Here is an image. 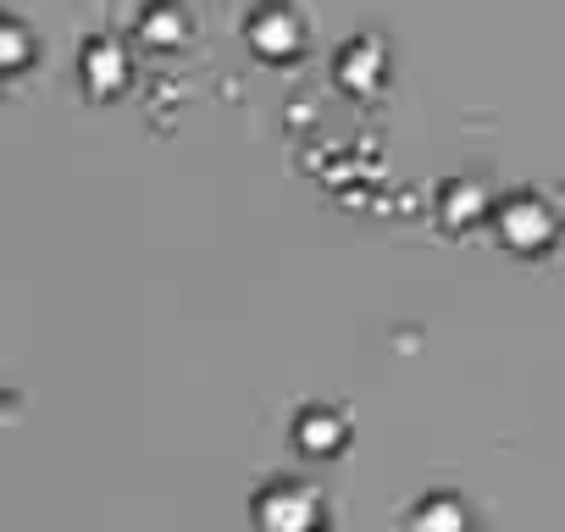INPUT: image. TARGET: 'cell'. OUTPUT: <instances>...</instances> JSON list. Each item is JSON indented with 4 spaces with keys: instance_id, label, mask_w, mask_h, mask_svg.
<instances>
[{
    "instance_id": "cell-1",
    "label": "cell",
    "mask_w": 565,
    "mask_h": 532,
    "mask_svg": "<svg viewBox=\"0 0 565 532\" xmlns=\"http://www.w3.org/2000/svg\"><path fill=\"white\" fill-rule=\"evenodd\" d=\"M493 233H499L504 249H515V255H537V249L554 244L559 222H554V211H548L543 200L515 194V200H504V205L493 211Z\"/></svg>"
},
{
    "instance_id": "cell-2",
    "label": "cell",
    "mask_w": 565,
    "mask_h": 532,
    "mask_svg": "<svg viewBox=\"0 0 565 532\" xmlns=\"http://www.w3.org/2000/svg\"><path fill=\"white\" fill-rule=\"evenodd\" d=\"M244 34H249L255 56H266V62H289V56L306 45V29H300V18H295L289 7H260Z\"/></svg>"
},
{
    "instance_id": "cell-3",
    "label": "cell",
    "mask_w": 565,
    "mask_h": 532,
    "mask_svg": "<svg viewBox=\"0 0 565 532\" xmlns=\"http://www.w3.org/2000/svg\"><path fill=\"white\" fill-rule=\"evenodd\" d=\"M322 510H317V493H306L300 482H277L255 499V521L266 526H282V532H295V526H311Z\"/></svg>"
},
{
    "instance_id": "cell-4",
    "label": "cell",
    "mask_w": 565,
    "mask_h": 532,
    "mask_svg": "<svg viewBox=\"0 0 565 532\" xmlns=\"http://www.w3.org/2000/svg\"><path fill=\"white\" fill-rule=\"evenodd\" d=\"M122 78H128V56H122V45H111V40H89V51H84V84H89L95 95H117Z\"/></svg>"
},
{
    "instance_id": "cell-5",
    "label": "cell",
    "mask_w": 565,
    "mask_h": 532,
    "mask_svg": "<svg viewBox=\"0 0 565 532\" xmlns=\"http://www.w3.org/2000/svg\"><path fill=\"white\" fill-rule=\"evenodd\" d=\"M383 62H388V56H383V45H377V40H350V51L339 56V84L366 95V89H377Z\"/></svg>"
},
{
    "instance_id": "cell-6",
    "label": "cell",
    "mask_w": 565,
    "mask_h": 532,
    "mask_svg": "<svg viewBox=\"0 0 565 532\" xmlns=\"http://www.w3.org/2000/svg\"><path fill=\"white\" fill-rule=\"evenodd\" d=\"M344 433H350V427H344L339 411H306V416L295 422V438H300L306 455H339Z\"/></svg>"
},
{
    "instance_id": "cell-7",
    "label": "cell",
    "mask_w": 565,
    "mask_h": 532,
    "mask_svg": "<svg viewBox=\"0 0 565 532\" xmlns=\"http://www.w3.org/2000/svg\"><path fill=\"white\" fill-rule=\"evenodd\" d=\"M139 34H145L150 45L172 51V45H183L189 23H183V12H178V7H150V12H145V23H139Z\"/></svg>"
},
{
    "instance_id": "cell-8",
    "label": "cell",
    "mask_w": 565,
    "mask_h": 532,
    "mask_svg": "<svg viewBox=\"0 0 565 532\" xmlns=\"http://www.w3.org/2000/svg\"><path fill=\"white\" fill-rule=\"evenodd\" d=\"M444 216L455 222V227H466V222H477L482 216V194H477V183L466 178V183H455L449 194H444Z\"/></svg>"
},
{
    "instance_id": "cell-9",
    "label": "cell",
    "mask_w": 565,
    "mask_h": 532,
    "mask_svg": "<svg viewBox=\"0 0 565 532\" xmlns=\"http://www.w3.org/2000/svg\"><path fill=\"white\" fill-rule=\"evenodd\" d=\"M438 521H444V526H460V521H466V515H460V510H455V504H438V499H433V504H422V510H416V526H438Z\"/></svg>"
},
{
    "instance_id": "cell-10",
    "label": "cell",
    "mask_w": 565,
    "mask_h": 532,
    "mask_svg": "<svg viewBox=\"0 0 565 532\" xmlns=\"http://www.w3.org/2000/svg\"><path fill=\"white\" fill-rule=\"evenodd\" d=\"M7 45H12V51H7V67H23V62H29V45H23V29H18V23L7 29Z\"/></svg>"
}]
</instances>
